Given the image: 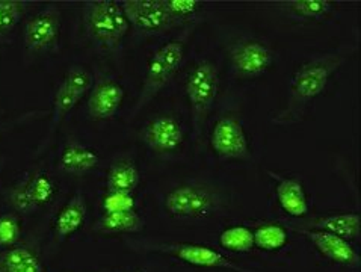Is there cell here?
<instances>
[{"instance_id": "cell-1", "label": "cell", "mask_w": 361, "mask_h": 272, "mask_svg": "<svg viewBox=\"0 0 361 272\" xmlns=\"http://www.w3.org/2000/svg\"><path fill=\"white\" fill-rule=\"evenodd\" d=\"M357 51L358 44L346 43L302 62L290 79L288 97L283 108L271 115V121L279 125H295L301 123L310 104L325 91L330 79L349 59L357 55Z\"/></svg>"}, {"instance_id": "cell-2", "label": "cell", "mask_w": 361, "mask_h": 272, "mask_svg": "<svg viewBox=\"0 0 361 272\" xmlns=\"http://www.w3.org/2000/svg\"><path fill=\"white\" fill-rule=\"evenodd\" d=\"M198 23L200 20L189 22L176 38L168 41V43H165L154 51L150 61H148L142 85L140 89V96H137L130 111V120L136 118L140 112L150 104V101L157 96V94L174 79L177 71L183 64L188 43L190 37H192V34L197 30Z\"/></svg>"}, {"instance_id": "cell-3", "label": "cell", "mask_w": 361, "mask_h": 272, "mask_svg": "<svg viewBox=\"0 0 361 272\" xmlns=\"http://www.w3.org/2000/svg\"><path fill=\"white\" fill-rule=\"evenodd\" d=\"M94 83V76L91 71L82 66H71L61 82L58 83L55 96H53V104L51 111L49 112V125L46 129V133L42 135L39 144L34 152V158H41L49 147L51 145L53 140L61 128L63 120L67 118V115L76 108V104L90 94Z\"/></svg>"}, {"instance_id": "cell-4", "label": "cell", "mask_w": 361, "mask_h": 272, "mask_svg": "<svg viewBox=\"0 0 361 272\" xmlns=\"http://www.w3.org/2000/svg\"><path fill=\"white\" fill-rule=\"evenodd\" d=\"M82 25L87 37L102 49L120 50L129 32L127 20L120 2L114 0H91L82 8Z\"/></svg>"}, {"instance_id": "cell-5", "label": "cell", "mask_w": 361, "mask_h": 272, "mask_svg": "<svg viewBox=\"0 0 361 272\" xmlns=\"http://www.w3.org/2000/svg\"><path fill=\"white\" fill-rule=\"evenodd\" d=\"M185 91L192 121L194 140L200 141L219 92V71L214 62L200 59L188 73Z\"/></svg>"}, {"instance_id": "cell-6", "label": "cell", "mask_w": 361, "mask_h": 272, "mask_svg": "<svg viewBox=\"0 0 361 272\" xmlns=\"http://www.w3.org/2000/svg\"><path fill=\"white\" fill-rule=\"evenodd\" d=\"M62 14L55 5L44 6L32 16L23 30V50L29 55L47 54L55 49L61 35Z\"/></svg>"}, {"instance_id": "cell-7", "label": "cell", "mask_w": 361, "mask_h": 272, "mask_svg": "<svg viewBox=\"0 0 361 272\" xmlns=\"http://www.w3.org/2000/svg\"><path fill=\"white\" fill-rule=\"evenodd\" d=\"M210 147L222 161H245L251 156L248 135L235 115H222L210 130Z\"/></svg>"}, {"instance_id": "cell-8", "label": "cell", "mask_w": 361, "mask_h": 272, "mask_svg": "<svg viewBox=\"0 0 361 272\" xmlns=\"http://www.w3.org/2000/svg\"><path fill=\"white\" fill-rule=\"evenodd\" d=\"M215 207V197L204 186L180 185L165 197V211L178 219L206 218Z\"/></svg>"}, {"instance_id": "cell-9", "label": "cell", "mask_w": 361, "mask_h": 272, "mask_svg": "<svg viewBox=\"0 0 361 272\" xmlns=\"http://www.w3.org/2000/svg\"><path fill=\"white\" fill-rule=\"evenodd\" d=\"M148 251L166 254L174 257L183 264L197 268H210V269H230L235 272H248L247 269L239 268L233 264L219 251L210 248L207 245L189 244V242H171V244H154L148 247Z\"/></svg>"}, {"instance_id": "cell-10", "label": "cell", "mask_w": 361, "mask_h": 272, "mask_svg": "<svg viewBox=\"0 0 361 272\" xmlns=\"http://www.w3.org/2000/svg\"><path fill=\"white\" fill-rule=\"evenodd\" d=\"M130 26L144 34H159L178 25L165 0H123L120 2Z\"/></svg>"}, {"instance_id": "cell-11", "label": "cell", "mask_w": 361, "mask_h": 272, "mask_svg": "<svg viewBox=\"0 0 361 272\" xmlns=\"http://www.w3.org/2000/svg\"><path fill=\"white\" fill-rule=\"evenodd\" d=\"M272 49L259 39H242L230 49V61L239 76L254 79L263 76L274 66Z\"/></svg>"}, {"instance_id": "cell-12", "label": "cell", "mask_w": 361, "mask_h": 272, "mask_svg": "<svg viewBox=\"0 0 361 272\" xmlns=\"http://www.w3.org/2000/svg\"><path fill=\"white\" fill-rule=\"evenodd\" d=\"M124 97V87L115 78L100 76L99 79H94L87 101L90 118L94 121L112 120L120 111Z\"/></svg>"}, {"instance_id": "cell-13", "label": "cell", "mask_w": 361, "mask_h": 272, "mask_svg": "<svg viewBox=\"0 0 361 272\" xmlns=\"http://www.w3.org/2000/svg\"><path fill=\"white\" fill-rule=\"evenodd\" d=\"M142 141L157 154L176 153L185 142L183 124L173 115H159L147 123Z\"/></svg>"}, {"instance_id": "cell-14", "label": "cell", "mask_w": 361, "mask_h": 272, "mask_svg": "<svg viewBox=\"0 0 361 272\" xmlns=\"http://www.w3.org/2000/svg\"><path fill=\"white\" fill-rule=\"evenodd\" d=\"M296 232L305 236L310 240L312 245L319 251V253L333 264L345 265V266H357L360 264V254L357 249L351 245V242L331 235L324 230L314 228H295Z\"/></svg>"}, {"instance_id": "cell-15", "label": "cell", "mask_w": 361, "mask_h": 272, "mask_svg": "<svg viewBox=\"0 0 361 272\" xmlns=\"http://www.w3.org/2000/svg\"><path fill=\"white\" fill-rule=\"evenodd\" d=\"M275 182V194L283 211L293 216L302 218L309 214V198H307L304 185L295 177H286L272 170L267 171Z\"/></svg>"}, {"instance_id": "cell-16", "label": "cell", "mask_w": 361, "mask_h": 272, "mask_svg": "<svg viewBox=\"0 0 361 272\" xmlns=\"http://www.w3.org/2000/svg\"><path fill=\"white\" fill-rule=\"evenodd\" d=\"M87 219V200L85 195L78 191L61 209L55 219V233L58 239L63 240L78 233Z\"/></svg>"}, {"instance_id": "cell-17", "label": "cell", "mask_w": 361, "mask_h": 272, "mask_svg": "<svg viewBox=\"0 0 361 272\" xmlns=\"http://www.w3.org/2000/svg\"><path fill=\"white\" fill-rule=\"evenodd\" d=\"M99 162L100 158L97 152L76 141H71L63 147L58 161L61 171L73 175L90 173L99 165Z\"/></svg>"}, {"instance_id": "cell-18", "label": "cell", "mask_w": 361, "mask_h": 272, "mask_svg": "<svg viewBox=\"0 0 361 272\" xmlns=\"http://www.w3.org/2000/svg\"><path fill=\"white\" fill-rule=\"evenodd\" d=\"M0 272H44V265L37 251L14 245L0 253Z\"/></svg>"}, {"instance_id": "cell-19", "label": "cell", "mask_w": 361, "mask_h": 272, "mask_svg": "<svg viewBox=\"0 0 361 272\" xmlns=\"http://www.w3.org/2000/svg\"><path fill=\"white\" fill-rule=\"evenodd\" d=\"M314 230H324L331 235L342 237L348 242L358 239L361 230V218L358 214H337L316 219L313 223Z\"/></svg>"}, {"instance_id": "cell-20", "label": "cell", "mask_w": 361, "mask_h": 272, "mask_svg": "<svg viewBox=\"0 0 361 272\" xmlns=\"http://www.w3.org/2000/svg\"><path fill=\"white\" fill-rule=\"evenodd\" d=\"M144 228V221L136 211L104 212L97 223V230L106 235H133Z\"/></svg>"}, {"instance_id": "cell-21", "label": "cell", "mask_w": 361, "mask_h": 272, "mask_svg": "<svg viewBox=\"0 0 361 272\" xmlns=\"http://www.w3.org/2000/svg\"><path fill=\"white\" fill-rule=\"evenodd\" d=\"M140 180L141 175L136 163L129 159H121L111 165L108 177H106V186H108V191L133 192L140 185Z\"/></svg>"}, {"instance_id": "cell-22", "label": "cell", "mask_w": 361, "mask_h": 272, "mask_svg": "<svg viewBox=\"0 0 361 272\" xmlns=\"http://www.w3.org/2000/svg\"><path fill=\"white\" fill-rule=\"evenodd\" d=\"M29 200L34 209L49 204L56 195V183L50 174L44 171H37L23 177Z\"/></svg>"}, {"instance_id": "cell-23", "label": "cell", "mask_w": 361, "mask_h": 272, "mask_svg": "<svg viewBox=\"0 0 361 272\" xmlns=\"http://www.w3.org/2000/svg\"><path fill=\"white\" fill-rule=\"evenodd\" d=\"M283 5L293 17L307 22H322L334 11V4L326 0H290Z\"/></svg>"}, {"instance_id": "cell-24", "label": "cell", "mask_w": 361, "mask_h": 272, "mask_svg": "<svg viewBox=\"0 0 361 272\" xmlns=\"http://www.w3.org/2000/svg\"><path fill=\"white\" fill-rule=\"evenodd\" d=\"M254 235V247L267 251V253H274L280 251L289 242V233L280 224H263L259 225L252 232Z\"/></svg>"}, {"instance_id": "cell-25", "label": "cell", "mask_w": 361, "mask_h": 272, "mask_svg": "<svg viewBox=\"0 0 361 272\" xmlns=\"http://www.w3.org/2000/svg\"><path fill=\"white\" fill-rule=\"evenodd\" d=\"M21 0H0V43H6L26 13Z\"/></svg>"}, {"instance_id": "cell-26", "label": "cell", "mask_w": 361, "mask_h": 272, "mask_svg": "<svg viewBox=\"0 0 361 272\" xmlns=\"http://www.w3.org/2000/svg\"><path fill=\"white\" fill-rule=\"evenodd\" d=\"M219 244L231 253H250L254 248L252 230L247 225H233L219 236Z\"/></svg>"}, {"instance_id": "cell-27", "label": "cell", "mask_w": 361, "mask_h": 272, "mask_svg": "<svg viewBox=\"0 0 361 272\" xmlns=\"http://www.w3.org/2000/svg\"><path fill=\"white\" fill-rule=\"evenodd\" d=\"M165 4L177 23L194 22V17L204 6V4L198 0H165Z\"/></svg>"}, {"instance_id": "cell-28", "label": "cell", "mask_w": 361, "mask_h": 272, "mask_svg": "<svg viewBox=\"0 0 361 272\" xmlns=\"http://www.w3.org/2000/svg\"><path fill=\"white\" fill-rule=\"evenodd\" d=\"M103 212H129L135 211L136 200L133 192L108 191L103 197Z\"/></svg>"}, {"instance_id": "cell-29", "label": "cell", "mask_w": 361, "mask_h": 272, "mask_svg": "<svg viewBox=\"0 0 361 272\" xmlns=\"http://www.w3.org/2000/svg\"><path fill=\"white\" fill-rule=\"evenodd\" d=\"M49 115L47 109H30L26 112H21L18 115H14V117L6 118L0 121V138L5 136L6 133L16 130L17 128H21V125H26L34 123L35 120H42Z\"/></svg>"}, {"instance_id": "cell-30", "label": "cell", "mask_w": 361, "mask_h": 272, "mask_svg": "<svg viewBox=\"0 0 361 272\" xmlns=\"http://www.w3.org/2000/svg\"><path fill=\"white\" fill-rule=\"evenodd\" d=\"M21 235L18 219L13 215L0 216V247H14Z\"/></svg>"}, {"instance_id": "cell-31", "label": "cell", "mask_w": 361, "mask_h": 272, "mask_svg": "<svg viewBox=\"0 0 361 272\" xmlns=\"http://www.w3.org/2000/svg\"><path fill=\"white\" fill-rule=\"evenodd\" d=\"M5 163H6L5 158H0V174H2V171L5 170Z\"/></svg>"}, {"instance_id": "cell-32", "label": "cell", "mask_w": 361, "mask_h": 272, "mask_svg": "<svg viewBox=\"0 0 361 272\" xmlns=\"http://www.w3.org/2000/svg\"><path fill=\"white\" fill-rule=\"evenodd\" d=\"M115 272H144V271H115Z\"/></svg>"}]
</instances>
